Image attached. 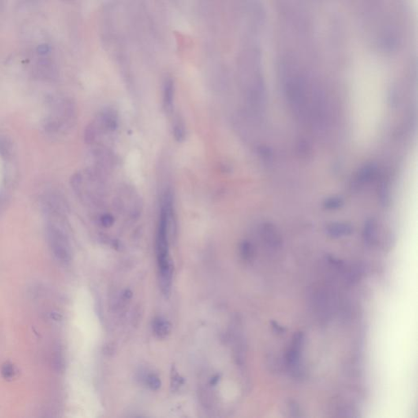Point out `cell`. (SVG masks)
Masks as SVG:
<instances>
[{
  "instance_id": "cell-1",
  "label": "cell",
  "mask_w": 418,
  "mask_h": 418,
  "mask_svg": "<svg viewBox=\"0 0 418 418\" xmlns=\"http://www.w3.org/2000/svg\"><path fill=\"white\" fill-rule=\"evenodd\" d=\"M175 225L174 204L170 191L162 197L156 236V252L160 286L165 296L169 295L172 284V263L169 257V237Z\"/></svg>"
},
{
  "instance_id": "cell-2",
  "label": "cell",
  "mask_w": 418,
  "mask_h": 418,
  "mask_svg": "<svg viewBox=\"0 0 418 418\" xmlns=\"http://www.w3.org/2000/svg\"><path fill=\"white\" fill-rule=\"evenodd\" d=\"M74 187L88 205L102 207L106 203V181L99 170H87L76 175L74 179Z\"/></svg>"
},
{
  "instance_id": "cell-3",
  "label": "cell",
  "mask_w": 418,
  "mask_h": 418,
  "mask_svg": "<svg viewBox=\"0 0 418 418\" xmlns=\"http://www.w3.org/2000/svg\"><path fill=\"white\" fill-rule=\"evenodd\" d=\"M118 126L117 113L111 109H106L101 111L87 127L86 139L88 143H97L115 132Z\"/></svg>"
},
{
  "instance_id": "cell-4",
  "label": "cell",
  "mask_w": 418,
  "mask_h": 418,
  "mask_svg": "<svg viewBox=\"0 0 418 418\" xmlns=\"http://www.w3.org/2000/svg\"><path fill=\"white\" fill-rule=\"evenodd\" d=\"M117 211L129 219H136L142 211V198L135 188L131 185H122L116 192L114 199Z\"/></svg>"
},
{
  "instance_id": "cell-5",
  "label": "cell",
  "mask_w": 418,
  "mask_h": 418,
  "mask_svg": "<svg viewBox=\"0 0 418 418\" xmlns=\"http://www.w3.org/2000/svg\"><path fill=\"white\" fill-rule=\"evenodd\" d=\"M49 233L52 248L55 252L56 256L64 262L69 261L71 248L65 235L61 230L54 227L50 228Z\"/></svg>"
},
{
  "instance_id": "cell-6",
  "label": "cell",
  "mask_w": 418,
  "mask_h": 418,
  "mask_svg": "<svg viewBox=\"0 0 418 418\" xmlns=\"http://www.w3.org/2000/svg\"><path fill=\"white\" fill-rule=\"evenodd\" d=\"M304 344V336L303 333H296L293 337L290 348L286 355L287 366L291 371L296 373L300 368V356Z\"/></svg>"
},
{
  "instance_id": "cell-7",
  "label": "cell",
  "mask_w": 418,
  "mask_h": 418,
  "mask_svg": "<svg viewBox=\"0 0 418 418\" xmlns=\"http://www.w3.org/2000/svg\"><path fill=\"white\" fill-rule=\"evenodd\" d=\"M174 82L172 79H167L164 83L162 89V106L166 114H173L174 109Z\"/></svg>"
},
{
  "instance_id": "cell-8",
  "label": "cell",
  "mask_w": 418,
  "mask_h": 418,
  "mask_svg": "<svg viewBox=\"0 0 418 418\" xmlns=\"http://www.w3.org/2000/svg\"><path fill=\"white\" fill-rule=\"evenodd\" d=\"M262 237H263L265 243L270 248L275 250L280 248L281 239H280V235L271 225H265L264 228L262 229Z\"/></svg>"
},
{
  "instance_id": "cell-9",
  "label": "cell",
  "mask_w": 418,
  "mask_h": 418,
  "mask_svg": "<svg viewBox=\"0 0 418 418\" xmlns=\"http://www.w3.org/2000/svg\"><path fill=\"white\" fill-rule=\"evenodd\" d=\"M153 331L159 338H164L169 335L171 331V324L162 318H157L153 323Z\"/></svg>"
},
{
  "instance_id": "cell-10",
  "label": "cell",
  "mask_w": 418,
  "mask_h": 418,
  "mask_svg": "<svg viewBox=\"0 0 418 418\" xmlns=\"http://www.w3.org/2000/svg\"><path fill=\"white\" fill-rule=\"evenodd\" d=\"M173 133L177 142H182L185 137V127L179 116H176L173 121Z\"/></svg>"
},
{
  "instance_id": "cell-11",
  "label": "cell",
  "mask_w": 418,
  "mask_h": 418,
  "mask_svg": "<svg viewBox=\"0 0 418 418\" xmlns=\"http://www.w3.org/2000/svg\"><path fill=\"white\" fill-rule=\"evenodd\" d=\"M329 233L333 237H341L351 233V228L346 225H333L329 227Z\"/></svg>"
},
{
  "instance_id": "cell-12",
  "label": "cell",
  "mask_w": 418,
  "mask_h": 418,
  "mask_svg": "<svg viewBox=\"0 0 418 418\" xmlns=\"http://www.w3.org/2000/svg\"><path fill=\"white\" fill-rule=\"evenodd\" d=\"M240 252L244 259L250 260L253 256V248L248 242H244L240 247Z\"/></svg>"
},
{
  "instance_id": "cell-13",
  "label": "cell",
  "mask_w": 418,
  "mask_h": 418,
  "mask_svg": "<svg viewBox=\"0 0 418 418\" xmlns=\"http://www.w3.org/2000/svg\"><path fill=\"white\" fill-rule=\"evenodd\" d=\"M376 229L374 225H367L364 231V239L367 241V244H373L375 241Z\"/></svg>"
},
{
  "instance_id": "cell-14",
  "label": "cell",
  "mask_w": 418,
  "mask_h": 418,
  "mask_svg": "<svg viewBox=\"0 0 418 418\" xmlns=\"http://www.w3.org/2000/svg\"><path fill=\"white\" fill-rule=\"evenodd\" d=\"M146 382L148 384L149 387L152 390H158L160 388V380L155 375H149Z\"/></svg>"
},
{
  "instance_id": "cell-15",
  "label": "cell",
  "mask_w": 418,
  "mask_h": 418,
  "mask_svg": "<svg viewBox=\"0 0 418 418\" xmlns=\"http://www.w3.org/2000/svg\"><path fill=\"white\" fill-rule=\"evenodd\" d=\"M2 374L4 378L12 379L13 376H14V368H13L12 365H11L9 363H7L3 367Z\"/></svg>"
},
{
  "instance_id": "cell-16",
  "label": "cell",
  "mask_w": 418,
  "mask_h": 418,
  "mask_svg": "<svg viewBox=\"0 0 418 418\" xmlns=\"http://www.w3.org/2000/svg\"><path fill=\"white\" fill-rule=\"evenodd\" d=\"M100 221H101V223L103 226L105 227H109L110 225H113L114 223V217H112L110 214H108V213H105L103 215H102L101 218H100Z\"/></svg>"
},
{
  "instance_id": "cell-17",
  "label": "cell",
  "mask_w": 418,
  "mask_h": 418,
  "mask_svg": "<svg viewBox=\"0 0 418 418\" xmlns=\"http://www.w3.org/2000/svg\"><path fill=\"white\" fill-rule=\"evenodd\" d=\"M50 51H51V48L49 47V45L47 44H42L38 48V53L40 55H46Z\"/></svg>"
}]
</instances>
